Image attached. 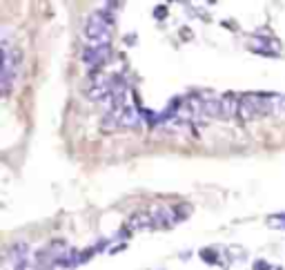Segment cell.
Segmentation results:
<instances>
[{
    "mask_svg": "<svg viewBox=\"0 0 285 270\" xmlns=\"http://www.w3.org/2000/svg\"><path fill=\"white\" fill-rule=\"evenodd\" d=\"M83 34L89 42V47H101V45H109L111 40V22L103 11H94L87 16L83 27Z\"/></svg>",
    "mask_w": 285,
    "mask_h": 270,
    "instance_id": "obj_1",
    "label": "cell"
},
{
    "mask_svg": "<svg viewBox=\"0 0 285 270\" xmlns=\"http://www.w3.org/2000/svg\"><path fill=\"white\" fill-rule=\"evenodd\" d=\"M109 45H101V47H87L83 52V63L87 65L89 69L101 67L107 58H109Z\"/></svg>",
    "mask_w": 285,
    "mask_h": 270,
    "instance_id": "obj_2",
    "label": "cell"
},
{
    "mask_svg": "<svg viewBox=\"0 0 285 270\" xmlns=\"http://www.w3.org/2000/svg\"><path fill=\"white\" fill-rule=\"evenodd\" d=\"M149 214H152L154 226H159V228H172V223H174V214L165 206H154Z\"/></svg>",
    "mask_w": 285,
    "mask_h": 270,
    "instance_id": "obj_3",
    "label": "cell"
},
{
    "mask_svg": "<svg viewBox=\"0 0 285 270\" xmlns=\"http://www.w3.org/2000/svg\"><path fill=\"white\" fill-rule=\"evenodd\" d=\"M238 107H241V98L234 94H225L221 98V118H232L238 114Z\"/></svg>",
    "mask_w": 285,
    "mask_h": 270,
    "instance_id": "obj_4",
    "label": "cell"
},
{
    "mask_svg": "<svg viewBox=\"0 0 285 270\" xmlns=\"http://www.w3.org/2000/svg\"><path fill=\"white\" fill-rule=\"evenodd\" d=\"M141 123V114L132 105H125L121 112V127H136Z\"/></svg>",
    "mask_w": 285,
    "mask_h": 270,
    "instance_id": "obj_5",
    "label": "cell"
},
{
    "mask_svg": "<svg viewBox=\"0 0 285 270\" xmlns=\"http://www.w3.org/2000/svg\"><path fill=\"white\" fill-rule=\"evenodd\" d=\"M152 214L149 212H136L132 219H129V230H138V228H152Z\"/></svg>",
    "mask_w": 285,
    "mask_h": 270,
    "instance_id": "obj_6",
    "label": "cell"
},
{
    "mask_svg": "<svg viewBox=\"0 0 285 270\" xmlns=\"http://www.w3.org/2000/svg\"><path fill=\"white\" fill-rule=\"evenodd\" d=\"M203 112H205V116H218L221 118V98H205Z\"/></svg>",
    "mask_w": 285,
    "mask_h": 270,
    "instance_id": "obj_7",
    "label": "cell"
},
{
    "mask_svg": "<svg viewBox=\"0 0 285 270\" xmlns=\"http://www.w3.org/2000/svg\"><path fill=\"white\" fill-rule=\"evenodd\" d=\"M267 226L274 230H285V214H272V217H267Z\"/></svg>",
    "mask_w": 285,
    "mask_h": 270,
    "instance_id": "obj_8",
    "label": "cell"
},
{
    "mask_svg": "<svg viewBox=\"0 0 285 270\" xmlns=\"http://www.w3.org/2000/svg\"><path fill=\"white\" fill-rule=\"evenodd\" d=\"M190 212H192V206H190V203H180V206L174 208V217L178 219V221H183V219L190 217Z\"/></svg>",
    "mask_w": 285,
    "mask_h": 270,
    "instance_id": "obj_9",
    "label": "cell"
},
{
    "mask_svg": "<svg viewBox=\"0 0 285 270\" xmlns=\"http://www.w3.org/2000/svg\"><path fill=\"white\" fill-rule=\"evenodd\" d=\"M14 270H32V259L29 257H22V259L14 261V264H9Z\"/></svg>",
    "mask_w": 285,
    "mask_h": 270,
    "instance_id": "obj_10",
    "label": "cell"
},
{
    "mask_svg": "<svg viewBox=\"0 0 285 270\" xmlns=\"http://www.w3.org/2000/svg\"><path fill=\"white\" fill-rule=\"evenodd\" d=\"M201 257L207 261V264H218V259H216V250H212V248L201 250Z\"/></svg>",
    "mask_w": 285,
    "mask_h": 270,
    "instance_id": "obj_11",
    "label": "cell"
},
{
    "mask_svg": "<svg viewBox=\"0 0 285 270\" xmlns=\"http://www.w3.org/2000/svg\"><path fill=\"white\" fill-rule=\"evenodd\" d=\"M91 257H94V248H87L80 252V264H85V261H89Z\"/></svg>",
    "mask_w": 285,
    "mask_h": 270,
    "instance_id": "obj_12",
    "label": "cell"
},
{
    "mask_svg": "<svg viewBox=\"0 0 285 270\" xmlns=\"http://www.w3.org/2000/svg\"><path fill=\"white\" fill-rule=\"evenodd\" d=\"M154 16L163 20V18L167 16V7H165V5H159V7H156V11H154Z\"/></svg>",
    "mask_w": 285,
    "mask_h": 270,
    "instance_id": "obj_13",
    "label": "cell"
},
{
    "mask_svg": "<svg viewBox=\"0 0 285 270\" xmlns=\"http://www.w3.org/2000/svg\"><path fill=\"white\" fill-rule=\"evenodd\" d=\"M254 270H269V264L265 259H259L256 264H254Z\"/></svg>",
    "mask_w": 285,
    "mask_h": 270,
    "instance_id": "obj_14",
    "label": "cell"
}]
</instances>
